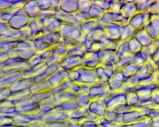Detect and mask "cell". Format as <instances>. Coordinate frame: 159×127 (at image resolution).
<instances>
[{"instance_id":"cell-20","label":"cell","mask_w":159,"mask_h":127,"mask_svg":"<svg viewBox=\"0 0 159 127\" xmlns=\"http://www.w3.org/2000/svg\"><path fill=\"white\" fill-rule=\"evenodd\" d=\"M74 100L79 109H87L91 101L87 93L84 92L75 95Z\"/></svg>"},{"instance_id":"cell-8","label":"cell","mask_w":159,"mask_h":127,"mask_svg":"<svg viewBox=\"0 0 159 127\" xmlns=\"http://www.w3.org/2000/svg\"><path fill=\"white\" fill-rule=\"evenodd\" d=\"M69 79H70L69 72L61 68L59 71L51 75L47 80L52 88L61 85Z\"/></svg>"},{"instance_id":"cell-17","label":"cell","mask_w":159,"mask_h":127,"mask_svg":"<svg viewBox=\"0 0 159 127\" xmlns=\"http://www.w3.org/2000/svg\"><path fill=\"white\" fill-rule=\"evenodd\" d=\"M41 37L45 43L51 47L60 43L62 39V37L59 31L43 33L41 34Z\"/></svg>"},{"instance_id":"cell-39","label":"cell","mask_w":159,"mask_h":127,"mask_svg":"<svg viewBox=\"0 0 159 127\" xmlns=\"http://www.w3.org/2000/svg\"><path fill=\"white\" fill-rule=\"evenodd\" d=\"M117 116V113L115 111L107 110L105 118L111 123H115Z\"/></svg>"},{"instance_id":"cell-23","label":"cell","mask_w":159,"mask_h":127,"mask_svg":"<svg viewBox=\"0 0 159 127\" xmlns=\"http://www.w3.org/2000/svg\"><path fill=\"white\" fill-rule=\"evenodd\" d=\"M89 112L88 108L85 109H77L70 113V121L80 123L86 119Z\"/></svg>"},{"instance_id":"cell-44","label":"cell","mask_w":159,"mask_h":127,"mask_svg":"<svg viewBox=\"0 0 159 127\" xmlns=\"http://www.w3.org/2000/svg\"><path fill=\"white\" fill-rule=\"evenodd\" d=\"M85 119L94 121V122H97V123H98V121H99L100 118H99L98 116L95 115L93 114L90 112L89 111V112H88L87 116H86V119Z\"/></svg>"},{"instance_id":"cell-30","label":"cell","mask_w":159,"mask_h":127,"mask_svg":"<svg viewBox=\"0 0 159 127\" xmlns=\"http://www.w3.org/2000/svg\"><path fill=\"white\" fill-rule=\"evenodd\" d=\"M72 82V81L69 79V80H66L61 85H59L55 87L52 88L50 90L53 94V96H55L61 92L69 90V87Z\"/></svg>"},{"instance_id":"cell-14","label":"cell","mask_w":159,"mask_h":127,"mask_svg":"<svg viewBox=\"0 0 159 127\" xmlns=\"http://www.w3.org/2000/svg\"><path fill=\"white\" fill-rule=\"evenodd\" d=\"M105 32L109 38L113 41L120 39V27L117 23L103 24Z\"/></svg>"},{"instance_id":"cell-3","label":"cell","mask_w":159,"mask_h":127,"mask_svg":"<svg viewBox=\"0 0 159 127\" xmlns=\"http://www.w3.org/2000/svg\"><path fill=\"white\" fill-rule=\"evenodd\" d=\"M37 19L41 26V31L42 34L59 31L62 24L55 16L45 18L37 17Z\"/></svg>"},{"instance_id":"cell-31","label":"cell","mask_w":159,"mask_h":127,"mask_svg":"<svg viewBox=\"0 0 159 127\" xmlns=\"http://www.w3.org/2000/svg\"><path fill=\"white\" fill-rule=\"evenodd\" d=\"M75 20H76L77 26L80 28V26L87 20L92 19L88 13H84V12H80L78 11L75 14Z\"/></svg>"},{"instance_id":"cell-47","label":"cell","mask_w":159,"mask_h":127,"mask_svg":"<svg viewBox=\"0 0 159 127\" xmlns=\"http://www.w3.org/2000/svg\"><path fill=\"white\" fill-rule=\"evenodd\" d=\"M32 127H45L43 123H40L38 124H36V125H34L32 126Z\"/></svg>"},{"instance_id":"cell-9","label":"cell","mask_w":159,"mask_h":127,"mask_svg":"<svg viewBox=\"0 0 159 127\" xmlns=\"http://www.w3.org/2000/svg\"><path fill=\"white\" fill-rule=\"evenodd\" d=\"M70 120V113L62 112H57L53 111L48 114L47 115L41 123H50L56 122H68Z\"/></svg>"},{"instance_id":"cell-29","label":"cell","mask_w":159,"mask_h":127,"mask_svg":"<svg viewBox=\"0 0 159 127\" xmlns=\"http://www.w3.org/2000/svg\"><path fill=\"white\" fill-rule=\"evenodd\" d=\"M85 48L80 44L71 47L66 56H76L83 57L87 53Z\"/></svg>"},{"instance_id":"cell-33","label":"cell","mask_w":159,"mask_h":127,"mask_svg":"<svg viewBox=\"0 0 159 127\" xmlns=\"http://www.w3.org/2000/svg\"><path fill=\"white\" fill-rule=\"evenodd\" d=\"M93 2L99 6L104 12H107L110 10L111 1H93Z\"/></svg>"},{"instance_id":"cell-4","label":"cell","mask_w":159,"mask_h":127,"mask_svg":"<svg viewBox=\"0 0 159 127\" xmlns=\"http://www.w3.org/2000/svg\"><path fill=\"white\" fill-rule=\"evenodd\" d=\"M110 93L107 85L94 84L91 85L87 94L91 100H100L106 98Z\"/></svg>"},{"instance_id":"cell-43","label":"cell","mask_w":159,"mask_h":127,"mask_svg":"<svg viewBox=\"0 0 159 127\" xmlns=\"http://www.w3.org/2000/svg\"><path fill=\"white\" fill-rule=\"evenodd\" d=\"M11 93L8 87L5 88L0 90V100L8 98Z\"/></svg>"},{"instance_id":"cell-36","label":"cell","mask_w":159,"mask_h":127,"mask_svg":"<svg viewBox=\"0 0 159 127\" xmlns=\"http://www.w3.org/2000/svg\"><path fill=\"white\" fill-rule=\"evenodd\" d=\"M55 105V103H54L53 98H52V99L40 103L38 106L40 109V111H41L43 109H47V108H52V107H54Z\"/></svg>"},{"instance_id":"cell-46","label":"cell","mask_w":159,"mask_h":127,"mask_svg":"<svg viewBox=\"0 0 159 127\" xmlns=\"http://www.w3.org/2000/svg\"><path fill=\"white\" fill-rule=\"evenodd\" d=\"M4 66V64H0V76L4 73L3 70Z\"/></svg>"},{"instance_id":"cell-25","label":"cell","mask_w":159,"mask_h":127,"mask_svg":"<svg viewBox=\"0 0 159 127\" xmlns=\"http://www.w3.org/2000/svg\"><path fill=\"white\" fill-rule=\"evenodd\" d=\"M51 87L48 80H44L37 84H34L30 89L32 94L40 93L51 89Z\"/></svg>"},{"instance_id":"cell-38","label":"cell","mask_w":159,"mask_h":127,"mask_svg":"<svg viewBox=\"0 0 159 127\" xmlns=\"http://www.w3.org/2000/svg\"><path fill=\"white\" fill-rule=\"evenodd\" d=\"M69 90L70 92L75 94V95L82 92L81 87H80L79 83L75 82H72L69 87Z\"/></svg>"},{"instance_id":"cell-10","label":"cell","mask_w":159,"mask_h":127,"mask_svg":"<svg viewBox=\"0 0 159 127\" xmlns=\"http://www.w3.org/2000/svg\"><path fill=\"white\" fill-rule=\"evenodd\" d=\"M88 109L89 112L95 115L99 118L104 117L107 111L105 105L97 100L91 101Z\"/></svg>"},{"instance_id":"cell-28","label":"cell","mask_w":159,"mask_h":127,"mask_svg":"<svg viewBox=\"0 0 159 127\" xmlns=\"http://www.w3.org/2000/svg\"><path fill=\"white\" fill-rule=\"evenodd\" d=\"M70 48L69 46L62 43H60L51 47L53 52L57 53L62 57L67 55Z\"/></svg>"},{"instance_id":"cell-6","label":"cell","mask_w":159,"mask_h":127,"mask_svg":"<svg viewBox=\"0 0 159 127\" xmlns=\"http://www.w3.org/2000/svg\"><path fill=\"white\" fill-rule=\"evenodd\" d=\"M62 68L61 62L47 66L43 72L34 77L32 80L34 84H37L44 80H47L51 75L59 71Z\"/></svg>"},{"instance_id":"cell-11","label":"cell","mask_w":159,"mask_h":127,"mask_svg":"<svg viewBox=\"0 0 159 127\" xmlns=\"http://www.w3.org/2000/svg\"><path fill=\"white\" fill-rule=\"evenodd\" d=\"M33 85V82L31 79L21 78L11 84L8 87V88L12 94L18 91L30 89Z\"/></svg>"},{"instance_id":"cell-5","label":"cell","mask_w":159,"mask_h":127,"mask_svg":"<svg viewBox=\"0 0 159 127\" xmlns=\"http://www.w3.org/2000/svg\"><path fill=\"white\" fill-rule=\"evenodd\" d=\"M61 63L63 69L69 71L84 66V61L83 58L81 57L65 56L62 57Z\"/></svg>"},{"instance_id":"cell-35","label":"cell","mask_w":159,"mask_h":127,"mask_svg":"<svg viewBox=\"0 0 159 127\" xmlns=\"http://www.w3.org/2000/svg\"><path fill=\"white\" fill-rule=\"evenodd\" d=\"M62 57L61 56L57 53L53 52L52 55L51 56L49 59L46 62V64L48 66L55 64L61 62L62 59Z\"/></svg>"},{"instance_id":"cell-19","label":"cell","mask_w":159,"mask_h":127,"mask_svg":"<svg viewBox=\"0 0 159 127\" xmlns=\"http://www.w3.org/2000/svg\"><path fill=\"white\" fill-rule=\"evenodd\" d=\"M55 16L62 23L77 26L75 14H67L58 9L56 11Z\"/></svg>"},{"instance_id":"cell-27","label":"cell","mask_w":159,"mask_h":127,"mask_svg":"<svg viewBox=\"0 0 159 127\" xmlns=\"http://www.w3.org/2000/svg\"><path fill=\"white\" fill-rule=\"evenodd\" d=\"M105 12L99 6L92 2L88 13L92 19H100Z\"/></svg>"},{"instance_id":"cell-13","label":"cell","mask_w":159,"mask_h":127,"mask_svg":"<svg viewBox=\"0 0 159 127\" xmlns=\"http://www.w3.org/2000/svg\"><path fill=\"white\" fill-rule=\"evenodd\" d=\"M59 9L67 14H75L79 11V1H60Z\"/></svg>"},{"instance_id":"cell-16","label":"cell","mask_w":159,"mask_h":127,"mask_svg":"<svg viewBox=\"0 0 159 127\" xmlns=\"http://www.w3.org/2000/svg\"><path fill=\"white\" fill-rule=\"evenodd\" d=\"M84 66L87 68L95 69L101 64L98 58L97 52H88L83 57Z\"/></svg>"},{"instance_id":"cell-37","label":"cell","mask_w":159,"mask_h":127,"mask_svg":"<svg viewBox=\"0 0 159 127\" xmlns=\"http://www.w3.org/2000/svg\"><path fill=\"white\" fill-rule=\"evenodd\" d=\"M98 125L102 127H120V125L115 123H111L107 120L105 117L100 118L98 122Z\"/></svg>"},{"instance_id":"cell-42","label":"cell","mask_w":159,"mask_h":127,"mask_svg":"<svg viewBox=\"0 0 159 127\" xmlns=\"http://www.w3.org/2000/svg\"><path fill=\"white\" fill-rule=\"evenodd\" d=\"M81 127H98L97 122L85 119L80 123Z\"/></svg>"},{"instance_id":"cell-48","label":"cell","mask_w":159,"mask_h":127,"mask_svg":"<svg viewBox=\"0 0 159 127\" xmlns=\"http://www.w3.org/2000/svg\"><path fill=\"white\" fill-rule=\"evenodd\" d=\"M1 13H0V17H1Z\"/></svg>"},{"instance_id":"cell-34","label":"cell","mask_w":159,"mask_h":127,"mask_svg":"<svg viewBox=\"0 0 159 127\" xmlns=\"http://www.w3.org/2000/svg\"><path fill=\"white\" fill-rule=\"evenodd\" d=\"M56 11L57 10L50 9H41L37 17L45 18L55 16Z\"/></svg>"},{"instance_id":"cell-40","label":"cell","mask_w":159,"mask_h":127,"mask_svg":"<svg viewBox=\"0 0 159 127\" xmlns=\"http://www.w3.org/2000/svg\"><path fill=\"white\" fill-rule=\"evenodd\" d=\"M120 5L121 4L119 1H112L109 11L113 13H120V11H121V7H120L121 6Z\"/></svg>"},{"instance_id":"cell-1","label":"cell","mask_w":159,"mask_h":127,"mask_svg":"<svg viewBox=\"0 0 159 127\" xmlns=\"http://www.w3.org/2000/svg\"><path fill=\"white\" fill-rule=\"evenodd\" d=\"M68 72L69 78L73 82L90 86L98 84L95 69L82 66Z\"/></svg>"},{"instance_id":"cell-12","label":"cell","mask_w":159,"mask_h":127,"mask_svg":"<svg viewBox=\"0 0 159 127\" xmlns=\"http://www.w3.org/2000/svg\"><path fill=\"white\" fill-rule=\"evenodd\" d=\"M23 9L30 18L34 19L38 17L41 8L37 1H29L25 2Z\"/></svg>"},{"instance_id":"cell-45","label":"cell","mask_w":159,"mask_h":127,"mask_svg":"<svg viewBox=\"0 0 159 127\" xmlns=\"http://www.w3.org/2000/svg\"><path fill=\"white\" fill-rule=\"evenodd\" d=\"M66 127H81L80 124L76 122H72V121H68L67 123Z\"/></svg>"},{"instance_id":"cell-2","label":"cell","mask_w":159,"mask_h":127,"mask_svg":"<svg viewBox=\"0 0 159 127\" xmlns=\"http://www.w3.org/2000/svg\"><path fill=\"white\" fill-rule=\"evenodd\" d=\"M30 20L31 19L22 9L16 14L12 15L7 22V24L12 28L20 31L29 25Z\"/></svg>"},{"instance_id":"cell-41","label":"cell","mask_w":159,"mask_h":127,"mask_svg":"<svg viewBox=\"0 0 159 127\" xmlns=\"http://www.w3.org/2000/svg\"><path fill=\"white\" fill-rule=\"evenodd\" d=\"M67 122H50L43 124L45 127H66Z\"/></svg>"},{"instance_id":"cell-32","label":"cell","mask_w":159,"mask_h":127,"mask_svg":"<svg viewBox=\"0 0 159 127\" xmlns=\"http://www.w3.org/2000/svg\"><path fill=\"white\" fill-rule=\"evenodd\" d=\"M92 2L90 1H79V11L89 13Z\"/></svg>"},{"instance_id":"cell-18","label":"cell","mask_w":159,"mask_h":127,"mask_svg":"<svg viewBox=\"0 0 159 127\" xmlns=\"http://www.w3.org/2000/svg\"><path fill=\"white\" fill-rule=\"evenodd\" d=\"M122 15L120 13H116L110 11L105 12L102 16L100 20L103 24H109V23H117L121 21V18Z\"/></svg>"},{"instance_id":"cell-24","label":"cell","mask_w":159,"mask_h":127,"mask_svg":"<svg viewBox=\"0 0 159 127\" xmlns=\"http://www.w3.org/2000/svg\"><path fill=\"white\" fill-rule=\"evenodd\" d=\"M75 96V94L70 92L69 90H66L53 96V100L55 105H57L65 101L74 99Z\"/></svg>"},{"instance_id":"cell-26","label":"cell","mask_w":159,"mask_h":127,"mask_svg":"<svg viewBox=\"0 0 159 127\" xmlns=\"http://www.w3.org/2000/svg\"><path fill=\"white\" fill-rule=\"evenodd\" d=\"M41 9H50L57 10L59 8L60 1H37Z\"/></svg>"},{"instance_id":"cell-15","label":"cell","mask_w":159,"mask_h":127,"mask_svg":"<svg viewBox=\"0 0 159 127\" xmlns=\"http://www.w3.org/2000/svg\"><path fill=\"white\" fill-rule=\"evenodd\" d=\"M78 109L74 99L68 100L61 103L60 104L55 105L53 107V111L70 113Z\"/></svg>"},{"instance_id":"cell-7","label":"cell","mask_w":159,"mask_h":127,"mask_svg":"<svg viewBox=\"0 0 159 127\" xmlns=\"http://www.w3.org/2000/svg\"><path fill=\"white\" fill-rule=\"evenodd\" d=\"M22 72H15L4 73L0 76V90L8 87L11 84L22 78Z\"/></svg>"},{"instance_id":"cell-21","label":"cell","mask_w":159,"mask_h":127,"mask_svg":"<svg viewBox=\"0 0 159 127\" xmlns=\"http://www.w3.org/2000/svg\"><path fill=\"white\" fill-rule=\"evenodd\" d=\"M30 97L33 102L35 105H38L43 102L52 99L53 95L51 90H49L44 92L32 94Z\"/></svg>"},{"instance_id":"cell-22","label":"cell","mask_w":159,"mask_h":127,"mask_svg":"<svg viewBox=\"0 0 159 127\" xmlns=\"http://www.w3.org/2000/svg\"><path fill=\"white\" fill-rule=\"evenodd\" d=\"M100 19H90L85 21L80 26V30L82 34L87 35L93 30L98 25Z\"/></svg>"}]
</instances>
